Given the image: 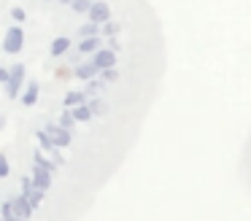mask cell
Instances as JSON below:
<instances>
[{"mask_svg": "<svg viewBox=\"0 0 251 221\" xmlns=\"http://www.w3.org/2000/svg\"><path fill=\"white\" fill-rule=\"evenodd\" d=\"M41 92H44V86L38 84V81H30L27 86H25V92H22V97H19V105L27 111V108H35L41 102Z\"/></svg>", "mask_w": 251, "mask_h": 221, "instance_id": "cell-7", "label": "cell"}, {"mask_svg": "<svg viewBox=\"0 0 251 221\" xmlns=\"http://www.w3.org/2000/svg\"><path fill=\"white\" fill-rule=\"evenodd\" d=\"M14 208H17V213H19V219H25V221H30V219H33V216H35V208H33V205H30V199L27 197H25V194L22 192H17V194H14Z\"/></svg>", "mask_w": 251, "mask_h": 221, "instance_id": "cell-8", "label": "cell"}, {"mask_svg": "<svg viewBox=\"0 0 251 221\" xmlns=\"http://www.w3.org/2000/svg\"><path fill=\"white\" fill-rule=\"evenodd\" d=\"M89 59H92V62L100 68V73H103L105 68H116V59H119V51H116V49H111L108 43H105V46L100 49V51H95Z\"/></svg>", "mask_w": 251, "mask_h": 221, "instance_id": "cell-5", "label": "cell"}, {"mask_svg": "<svg viewBox=\"0 0 251 221\" xmlns=\"http://www.w3.org/2000/svg\"><path fill=\"white\" fill-rule=\"evenodd\" d=\"M11 78V65H0V84H8Z\"/></svg>", "mask_w": 251, "mask_h": 221, "instance_id": "cell-13", "label": "cell"}, {"mask_svg": "<svg viewBox=\"0 0 251 221\" xmlns=\"http://www.w3.org/2000/svg\"><path fill=\"white\" fill-rule=\"evenodd\" d=\"M8 16H11V22H19V25L27 22V11H25L22 5H11V8H8Z\"/></svg>", "mask_w": 251, "mask_h": 221, "instance_id": "cell-12", "label": "cell"}, {"mask_svg": "<svg viewBox=\"0 0 251 221\" xmlns=\"http://www.w3.org/2000/svg\"><path fill=\"white\" fill-rule=\"evenodd\" d=\"M0 181H11V159L6 151H0Z\"/></svg>", "mask_w": 251, "mask_h": 221, "instance_id": "cell-10", "label": "cell"}, {"mask_svg": "<svg viewBox=\"0 0 251 221\" xmlns=\"http://www.w3.org/2000/svg\"><path fill=\"white\" fill-rule=\"evenodd\" d=\"M25 46H27V32H25V27L19 22H8L6 32H3V51L8 57H17V54L25 51Z\"/></svg>", "mask_w": 251, "mask_h": 221, "instance_id": "cell-1", "label": "cell"}, {"mask_svg": "<svg viewBox=\"0 0 251 221\" xmlns=\"http://www.w3.org/2000/svg\"><path fill=\"white\" fill-rule=\"evenodd\" d=\"M30 175H33L35 189H44V192H51L54 189V172H49L41 165H30Z\"/></svg>", "mask_w": 251, "mask_h": 221, "instance_id": "cell-6", "label": "cell"}, {"mask_svg": "<svg viewBox=\"0 0 251 221\" xmlns=\"http://www.w3.org/2000/svg\"><path fill=\"white\" fill-rule=\"evenodd\" d=\"M73 111V119H76L78 124H92L95 122V113H92V108L84 102V105H78V108H71Z\"/></svg>", "mask_w": 251, "mask_h": 221, "instance_id": "cell-9", "label": "cell"}, {"mask_svg": "<svg viewBox=\"0 0 251 221\" xmlns=\"http://www.w3.org/2000/svg\"><path fill=\"white\" fill-rule=\"evenodd\" d=\"M122 75L125 73H122L119 68H105L103 73H100V78H103L105 84H116V81H122Z\"/></svg>", "mask_w": 251, "mask_h": 221, "instance_id": "cell-11", "label": "cell"}, {"mask_svg": "<svg viewBox=\"0 0 251 221\" xmlns=\"http://www.w3.org/2000/svg\"><path fill=\"white\" fill-rule=\"evenodd\" d=\"M87 19L95 22V25H108V22L114 19V5H111V0H95V5L87 14Z\"/></svg>", "mask_w": 251, "mask_h": 221, "instance_id": "cell-3", "label": "cell"}, {"mask_svg": "<svg viewBox=\"0 0 251 221\" xmlns=\"http://www.w3.org/2000/svg\"><path fill=\"white\" fill-rule=\"evenodd\" d=\"M73 49V35H68V32H60V35H54L49 41V57L51 59H62L68 51Z\"/></svg>", "mask_w": 251, "mask_h": 221, "instance_id": "cell-4", "label": "cell"}, {"mask_svg": "<svg viewBox=\"0 0 251 221\" xmlns=\"http://www.w3.org/2000/svg\"><path fill=\"white\" fill-rule=\"evenodd\" d=\"M25 81H27V65H22V62L11 65V78H8V84H3V92H6L8 102H17L22 97Z\"/></svg>", "mask_w": 251, "mask_h": 221, "instance_id": "cell-2", "label": "cell"}]
</instances>
